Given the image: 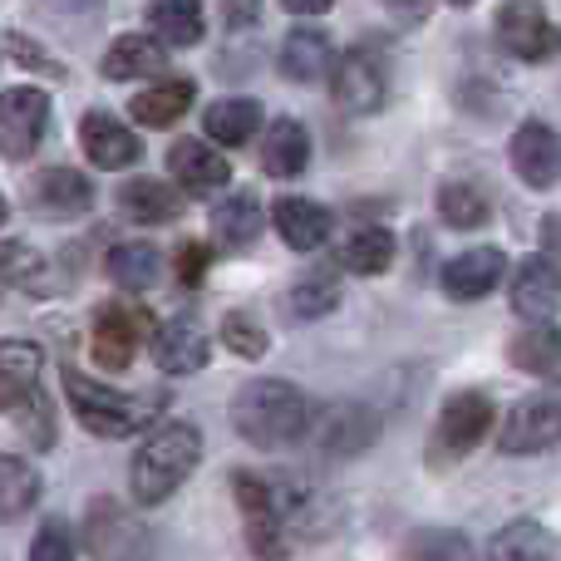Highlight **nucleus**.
<instances>
[{
  "instance_id": "28",
  "label": "nucleus",
  "mask_w": 561,
  "mask_h": 561,
  "mask_svg": "<svg viewBox=\"0 0 561 561\" xmlns=\"http://www.w3.org/2000/svg\"><path fill=\"white\" fill-rule=\"evenodd\" d=\"M310 163V138L296 118H276L262 138V173L266 178H296Z\"/></svg>"
},
{
  "instance_id": "46",
  "label": "nucleus",
  "mask_w": 561,
  "mask_h": 561,
  "mask_svg": "<svg viewBox=\"0 0 561 561\" xmlns=\"http://www.w3.org/2000/svg\"><path fill=\"white\" fill-rule=\"evenodd\" d=\"M5 217H10V207H5V197H0V222H5Z\"/></svg>"
},
{
  "instance_id": "27",
  "label": "nucleus",
  "mask_w": 561,
  "mask_h": 561,
  "mask_svg": "<svg viewBox=\"0 0 561 561\" xmlns=\"http://www.w3.org/2000/svg\"><path fill=\"white\" fill-rule=\"evenodd\" d=\"M335 69V49L320 30H290L286 45H280V75L296 79V84H310V79L330 75Z\"/></svg>"
},
{
  "instance_id": "10",
  "label": "nucleus",
  "mask_w": 561,
  "mask_h": 561,
  "mask_svg": "<svg viewBox=\"0 0 561 561\" xmlns=\"http://www.w3.org/2000/svg\"><path fill=\"white\" fill-rule=\"evenodd\" d=\"M49 124V99L39 89H5L0 94V158L25 163L39 148Z\"/></svg>"
},
{
  "instance_id": "32",
  "label": "nucleus",
  "mask_w": 561,
  "mask_h": 561,
  "mask_svg": "<svg viewBox=\"0 0 561 561\" xmlns=\"http://www.w3.org/2000/svg\"><path fill=\"white\" fill-rule=\"evenodd\" d=\"M488 561H557V542H552V533H547L542 523L517 517V523H507L503 533L493 537Z\"/></svg>"
},
{
  "instance_id": "48",
  "label": "nucleus",
  "mask_w": 561,
  "mask_h": 561,
  "mask_svg": "<svg viewBox=\"0 0 561 561\" xmlns=\"http://www.w3.org/2000/svg\"><path fill=\"white\" fill-rule=\"evenodd\" d=\"M0 290H5V280H0Z\"/></svg>"
},
{
  "instance_id": "7",
  "label": "nucleus",
  "mask_w": 561,
  "mask_h": 561,
  "mask_svg": "<svg viewBox=\"0 0 561 561\" xmlns=\"http://www.w3.org/2000/svg\"><path fill=\"white\" fill-rule=\"evenodd\" d=\"M497 39L513 59L527 65H547L561 55V30L557 20L542 10V0H503L497 10Z\"/></svg>"
},
{
  "instance_id": "35",
  "label": "nucleus",
  "mask_w": 561,
  "mask_h": 561,
  "mask_svg": "<svg viewBox=\"0 0 561 561\" xmlns=\"http://www.w3.org/2000/svg\"><path fill=\"white\" fill-rule=\"evenodd\" d=\"M438 217H444L448 227H458V232H473V227H483L488 217H493V203H488V193L473 183H444L438 187Z\"/></svg>"
},
{
  "instance_id": "42",
  "label": "nucleus",
  "mask_w": 561,
  "mask_h": 561,
  "mask_svg": "<svg viewBox=\"0 0 561 561\" xmlns=\"http://www.w3.org/2000/svg\"><path fill=\"white\" fill-rule=\"evenodd\" d=\"M10 55H15L20 65L39 69V75H65V69H59L55 59H49L45 49H39V45H35V39H30V35H10Z\"/></svg>"
},
{
  "instance_id": "31",
  "label": "nucleus",
  "mask_w": 561,
  "mask_h": 561,
  "mask_svg": "<svg viewBox=\"0 0 561 561\" xmlns=\"http://www.w3.org/2000/svg\"><path fill=\"white\" fill-rule=\"evenodd\" d=\"M148 30L173 49L197 45L203 39V0H153L148 5Z\"/></svg>"
},
{
  "instance_id": "8",
  "label": "nucleus",
  "mask_w": 561,
  "mask_h": 561,
  "mask_svg": "<svg viewBox=\"0 0 561 561\" xmlns=\"http://www.w3.org/2000/svg\"><path fill=\"white\" fill-rule=\"evenodd\" d=\"M158 325L148 310L138 306H104L94 316V365L108 369V375H118V369L134 365L138 345L144 340H153Z\"/></svg>"
},
{
  "instance_id": "43",
  "label": "nucleus",
  "mask_w": 561,
  "mask_h": 561,
  "mask_svg": "<svg viewBox=\"0 0 561 561\" xmlns=\"http://www.w3.org/2000/svg\"><path fill=\"white\" fill-rule=\"evenodd\" d=\"M222 15H227V25L247 30L262 20V0H222Z\"/></svg>"
},
{
  "instance_id": "39",
  "label": "nucleus",
  "mask_w": 561,
  "mask_h": 561,
  "mask_svg": "<svg viewBox=\"0 0 561 561\" xmlns=\"http://www.w3.org/2000/svg\"><path fill=\"white\" fill-rule=\"evenodd\" d=\"M30 561H75V533L59 517H49L35 533V542H30Z\"/></svg>"
},
{
  "instance_id": "34",
  "label": "nucleus",
  "mask_w": 561,
  "mask_h": 561,
  "mask_svg": "<svg viewBox=\"0 0 561 561\" xmlns=\"http://www.w3.org/2000/svg\"><path fill=\"white\" fill-rule=\"evenodd\" d=\"M158 266L163 262H158V252L148 242H118L114 252H108L104 272L118 290H148L158 280Z\"/></svg>"
},
{
  "instance_id": "23",
  "label": "nucleus",
  "mask_w": 561,
  "mask_h": 561,
  "mask_svg": "<svg viewBox=\"0 0 561 561\" xmlns=\"http://www.w3.org/2000/svg\"><path fill=\"white\" fill-rule=\"evenodd\" d=\"M45 350L30 340H0V409H15L30 389H39Z\"/></svg>"
},
{
  "instance_id": "36",
  "label": "nucleus",
  "mask_w": 561,
  "mask_h": 561,
  "mask_svg": "<svg viewBox=\"0 0 561 561\" xmlns=\"http://www.w3.org/2000/svg\"><path fill=\"white\" fill-rule=\"evenodd\" d=\"M335 306H340V280H335V272L300 276L296 286H290V300H286V310L296 320H320V316H330Z\"/></svg>"
},
{
  "instance_id": "14",
  "label": "nucleus",
  "mask_w": 561,
  "mask_h": 561,
  "mask_svg": "<svg viewBox=\"0 0 561 561\" xmlns=\"http://www.w3.org/2000/svg\"><path fill=\"white\" fill-rule=\"evenodd\" d=\"M79 144H84V158L104 173H118V168H134L144 158V138H134V128H124L114 114H84L79 118Z\"/></svg>"
},
{
  "instance_id": "20",
  "label": "nucleus",
  "mask_w": 561,
  "mask_h": 561,
  "mask_svg": "<svg viewBox=\"0 0 561 561\" xmlns=\"http://www.w3.org/2000/svg\"><path fill=\"white\" fill-rule=\"evenodd\" d=\"M163 69H168V45L158 35H118L99 59L104 79H144V75H163Z\"/></svg>"
},
{
  "instance_id": "30",
  "label": "nucleus",
  "mask_w": 561,
  "mask_h": 561,
  "mask_svg": "<svg viewBox=\"0 0 561 561\" xmlns=\"http://www.w3.org/2000/svg\"><path fill=\"white\" fill-rule=\"evenodd\" d=\"M207 138H217L222 148H242L256 138V128H262V104L256 99H222V104L207 108L203 118Z\"/></svg>"
},
{
  "instance_id": "40",
  "label": "nucleus",
  "mask_w": 561,
  "mask_h": 561,
  "mask_svg": "<svg viewBox=\"0 0 561 561\" xmlns=\"http://www.w3.org/2000/svg\"><path fill=\"white\" fill-rule=\"evenodd\" d=\"M414 561H473V547L458 533H428L414 542Z\"/></svg>"
},
{
  "instance_id": "5",
  "label": "nucleus",
  "mask_w": 561,
  "mask_h": 561,
  "mask_svg": "<svg viewBox=\"0 0 561 561\" xmlns=\"http://www.w3.org/2000/svg\"><path fill=\"white\" fill-rule=\"evenodd\" d=\"M557 444H561V385L517 399L503 414V424H497V448L513 458L547 454V448H557Z\"/></svg>"
},
{
  "instance_id": "22",
  "label": "nucleus",
  "mask_w": 561,
  "mask_h": 561,
  "mask_svg": "<svg viewBox=\"0 0 561 561\" xmlns=\"http://www.w3.org/2000/svg\"><path fill=\"white\" fill-rule=\"evenodd\" d=\"M507 359H513L523 375H537V379H552V385H561V330L552 325V320L527 325L523 335L507 345Z\"/></svg>"
},
{
  "instance_id": "17",
  "label": "nucleus",
  "mask_w": 561,
  "mask_h": 561,
  "mask_svg": "<svg viewBox=\"0 0 561 561\" xmlns=\"http://www.w3.org/2000/svg\"><path fill=\"white\" fill-rule=\"evenodd\" d=\"M153 359L163 375H197L207 365V330L193 316L168 320L153 335Z\"/></svg>"
},
{
  "instance_id": "16",
  "label": "nucleus",
  "mask_w": 561,
  "mask_h": 561,
  "mask_svg": "<svg viewBox=\"0 0 561 561\" xmlns=\"http://www.w3.org/2000/svg\"><path fill=\"white\" fill-rule=\"evenodd\" d=\"M513 168L527 187H552L561 178V138L547 124L527 118L513 134Z\"/></svg>"
},
{
  "instance_id": "2",
  "label": "nucleus",
  "mask_w": 561,
  "mask_h": 561,
  "mask_svg": "<svg viewBox=\"0 0 561 561\" xmlns=\"http://www.w3.org/2000/svg\"><path fill=\"white\" fill-rule=\"evenodd\" d=\"M232 424L252 448H290L306 438L310 404L286 379H252L232 399Z\"/></svg>"
},
{
  "instance_id": "33",
  "label": "nucleus",
  "mask_w": 561,
  "mask_h": 561,
  "mask_svg": "<svg viewBox=\"0 0 561 561\" xmlns=\"http://www.w3.org/2000/svg\"><path fill=\"white\" fill-rule=\"evenodd\" d=\"M39 503V473L15 454H0V517L15 523Z\"/></svg>"
},
{
  "instance_id": "15",
  "label": "nucleus",
  "mask_w": 561,
  "mask_h": 561,
  "mask_svg": "<svg viewBox=\"0 0 561 561\" xmlns=\"http://www.w3.org/2000/svg\"><path fill=\"white\" fill-rule=\"evenodd\" d=\"M513 310L533 325L552 320L561 310V266L552 256H527L513 276Z\"/></svg>"
},
{
  "instance_id": "1",
  "label": "nucleus",
  "mask_w": 561,
  "mask_h": 561,
  "mask_svg": "<svg viewBox=\"0 0 561 561\" xmlns=\"http://www.w3.org/2000/svg\"><path fill=\"white\" fill-rule=\"evenodd\" d=\"M203 463V434L197 424H158L153 434L144 438V448L134 454V468H128V488H134V503L158 507L178 493V488L193 478V468Z\"/></svg>"
},
{
  "instance_id": "11",
  "label": "nucleus",
  "mask_w": 561,
  "mask_h": 561,
  "mask_svg": "<svg viewBox=\"0 0 561 561\" xmlns=\"http://www.w3.org/2000/svg\"><path fill=\"white\" fill-rule=\"evenodd\" d=\"M488 428H493V399L478 394V389H463V394H454L444 404V414H438L434 448L448 458H463L483 444Z\"/></svg>"
},
{
  "instance_id": "18",
  "label": "nucleus",
  "mask_w": 561,
  "mask_h": 561,
  "mask_svg": "<svg viewBox=\"0 0 561 561\" xmlns=\"http://www.w3.org/2000/svg\"><path fill=\"white\" fill-rule=\"evenodd\" d=\"M503 272H507V256L497 252V247H473V252L454 256L438 280H444V290L454 300H483L488 290L503 280Z\"/></svg>"
},
{
  "instance_id": "38",
  "label": "nucleus",
  "mask_w": 561,
  "mask_h": 561,
  "mask_svg": "<svg viewBox=\"0 0 561 561\" xmlns=\"http://www.w3.org/2000/svg\"><path fill=\"white\" fill-rule=\"evenodd\" d=\"M15 414H20V428L30 434V444H35V448L55 444V409H49L45 389H30V394L15 404Z\"/></svg>"
},
{
  "instance_id": "25",
  "label": "nucleus",
  "mask_w": 561,
  "mask_h": 561,
  "mask_svg": "<svg viewBox=\"0 0 561 561\" xmlns=\"http://www.w3.org/2000/svg\"><path fill=\"white\" fill-rule=\"evenodd\" d=\"M35 203L55 217H84L94 207V183L84 173H75V168H49L35 183Z\"/></svg>"
},
{
  "instance_id": "4",
  "label": "nucleus",
  "mask_w": 561,
  "mask_h": 561,
  "mask_svg": "<svg viewBox=\"0 0 561 561\" xmlns=\"http://www.w3.org/2000/svg\"><path fill=\"white\" fill-rule=\"evenodd\" d=\"M232 493H237V507H242L247 547H252V557H262V561H286V557H290V527L280 523L272 478L237 468V473H232Z\"/></svg>"
},
{
  "instance_id": "45",
  "label": "nucleus",
  "mask_w": 561,
  "mask_h": 561,
  "mask_svg": "<svg viewBox=\"0 0 561 561\" xmlns=\"http://www.w3.org/2000/svg\"><path fill=\"white\" fill-rule=\"evenodd\" d=\"M389 5L399 10V20H404V25H414V20H424V0H389Z\"/></svg>"
},
{
  "instance_id": "29",
  "label": "nucleus",
  "mask_w": 561,
  "mask_h": 561,
  "mask_svg": "<svg viewBox=\"0 0 561 561\" xmlns=\"http://www.w3.org/2000/svg\"><path fill=\"white\" fill-rule=\"evenodd\" d=\"M193 99H197L193 79H163V84L144 89V94H138L128 108H134V118L144 128H168V124H178V118L193 108Z\"/></svg>"
},
{
  "instance_id": "6",
  "label": "nucleus",
  "mask_w": 561,
  "mask_h": 561,
  "mask_svg": "<svg viewBox=\"0 0 561 561\" xmlns=\"http://www.w3.org/2000/svg\"><path fill=\"white\" fill-rule=\"evenodd\" d=\"M84 547L94 561H153V537H148V527L138 523L124 503H114V497L89 503Z\"/></svg>"
},
{
  "instance_id": "12",
  "label": "nucleus",
  "mask_w": 561,
  "mask_h": 561,
  "mask_svg": "<svg viewBox=\"0 0 561 561\" xmlns=\"http://www.w3.org/2000/svg\"><path fill=\"white\" fill-rule=\"evenodd\" d=\"M168 173H173V183L187 197H213L232 183V168H227L222 148L207 144V138H183V144L168 148Z\"/></svg>"
},
{
  "instance_id": "3",
  "label": "nucleus",
  "mask_w": 561,
  "mask_h": 561,
  "mask_svg": "<svg viewBox=\"0 0 561 561\" xmlns=\"http://www.w3.org/2000/svg\"><path fill=\"white\" fill-rule=\"evenodd\" d=\"M65 399H69V414L99 438H128L148 424V399H134V394H118V389L99 385V379L79 375V369H65Z\"/></svg>"
},
{
  "instance_id": "44",
  "label": "nucleus",
  "mask_w": 561,
  "mask_h": 561,
  "mask_svg": "<svg viewBox=\"0 0 561 561\" xmlns=\"http://www.w3.org/2000/svg\"><path fill=\"white\" fill-rule=\"evenodd\" d=\"M280 5H286L290 15H325L335 0H280Z\"/></svg>"
},
{
  "instance_id": "9",
  "label": "nucleus",
  "mask_w": 561,
  "mask_h": 561,
  "mask_svg": "<svg viewBox=\"0 0 561 561\" xmlns=\"http://www.w3.org/2000/svg\"><path fill=\"white\" fill-rule=\"evenodd\" d=\"M385 89H389V69L375 49H350L330 69V94H335V104L345 114H375L385 104Z\"/></svg>"
},
{
  "instance_id": "21",
  "label": "nucleus",
  "mask_w": 561,
  "mask_h": 561,
  "mask_svg": "<svg viewBox=\"0 0 561 561\" xmlns=\"http://www.w3.org/2000/svg\"><path fill=\"white\" fill-rule=\"evenodd\" d=\"M118 207H124V217H134V222L163 227L183 213V193H178L173 183H163V178H128V183L118 187Z\"/></svg>"
},
{
  "instance_id": "37",
  "label": "nucleus",
  "mask_w": 561,
  "mask_h": 561,
  "mask_svg": "<svg viewBox=\"0 0 561 561\" xmlns=\"http://www.w3.org/2000/svg\"><path fill=\"white\" fill-rule=\"evenodd\" d=\"M222 345L242 359H262L266 350H272V340H266V330L256 325L247 310H227L222 316Z\"/></svg>"
},
{
  "instance_id": "13",
  "label": "nucleus",
  "mask_w": 561,
  "mask_h": 561,
  "mask_svg": "<svg viewBox=\"0 0 561 561\" xmlns=\"http://www.w3.org/2000/svg\"><path fill=\"white\" fill-rule=\"evenodd\" d=\"M375 438H379L375 409L355 404V399H340V404H330L325 414H320V424H316L320 454H335V458H359L369 444H375Z\"/></svg>"
},
{
  "instance_id": "24",
  "label": "nucleus",
  "mask_w": 561,
  "mask_h": 561,
  "mask_svg": "<svg viewBox=\"0 0 561 561\" xmlns=\"http://www.w3.org/2000/svg\"><path fill=\"white\" fill-rule=\"evenodd\" d=\"M335 262H340V272H350V276L389 272V262H394V232H389V227H355V232L335 247Z\"/></svg>"
},
{
  "instance_id": "41",
  "label": "nucleus",
  "mask_w": 561,
  "mask_h": 561,
  "mask_svg": "<svg viewBox=\"0 0 561 561\" xmlns=\"http://www.w3.org/2000/svg\"><path fill=\"white\" fill-rule=\"evenodd\" d=\"M207 262H213V252H207L203 242H183V247H178V280L197 286V280L207 276Z\"/></svg>"
},
{
  "instance_id": "47",
  "label": "nucleus",
  "mask_w": 561,
  "mask_h": 561,
  "mask_svg": "<svg viewBox=\"0 0 561 561\" xmlns=\"http://www.w3.org/2000/svg\"><path fill=\"white\" fill-rule=\"evenodd\" d=\"M448 5H473V0H448Z\"/></svg>"
},
{
  "instance_id": "26",
  "label": "nucleus",
  "mask_w": 561,
  "mask_h": 561,
  "mask_svg": "<svg viewBox=\"0 0 561 561\" xmlns=\"http://www.w3.org/2000/svg\"><path fill=\"white\" fill-rule=\"evenodd\" d=\"M213 237L222 252H247L262 237V203L252 193H232L222 197V207L213 213Z\"/></svg>"
},
{
  "instance_id": "19",
  "label": "nucleus",
  "mask_w": 561,
  "mask_h": 561,
  "mask_svg": "<svg viewBox=\"0 0 561 561\" xmlns=\"http://www.w3.org/2000/svg\"><path fill=\"white\" fill-rule=\"evenodd\" d=\"M272 222H276L280 242H286L290 252H316V247H325L335 217H330L320 203H310V197H280L272 207Z\"/></svg>"
}]
</instances>
